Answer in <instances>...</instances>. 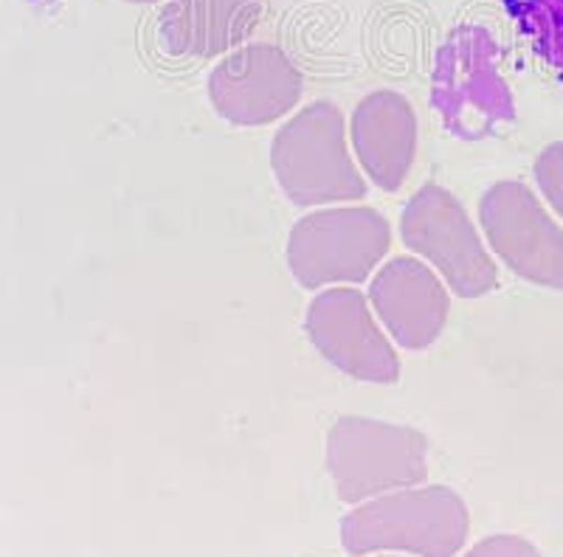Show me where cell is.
Wrapping results in <instances>:
<instances>
[{"mask_svg":"<svg viewBox=\"0 0 563 557\" xmlns=\"http://www.w3.org/2000/svg\"><path fill=\"white\" fill-rule=\"evenodd\" d=\"M128 3H158V0H128Z\"/></svg>","mask_w":563,"mask_h":557,"instance_id":"cell-16","label":"cell"},{"mask_svg":"<svg viewBox=\"0 0 563 557\" xmlns=\"http://www.w3.org/2000/svg\"><path fill=\"white\" fill-rule=\"evenodd\" d=\"M471 532V515L451 487H404L358 504L341 521L350 555L456 557Z\"/></svg>","mask_w":563,"mask_h":557,"instance_id":"cell-1","label":"cell"},{"mask_svg":"<svg viewBox=\"0 0 563 557\" xmlns=\"http://www.w3.org/2000/svg\"><path fill=\"white\" fill-rule=\"evenodd\" d=\"M305 90L299 68L271 43L240 45L211 71L209 97L225 122L271 124L296 108Z\"/></svg>","mask_w":563,"mask_h":557,"instance_id":"cell-8","label":"cell"},{"mask_svg":"<svg viewBox=\"0 0 563 557\" xmlns=\"http://www.w3.org/2000/svg\"><path fill=\"white\" fill-rule=\"evenodd\" d=\"M536 180L552 203V209L563 218V142L552 144V147L538 155Z\"/></svg>","mask_w":563,"mask_h":557,"instance_id":"cell-14","label":"cell"},{"mask_svg":"<svg viewBox=\"0 0 563 557\" xmlns=\"http://www.w3.org/2000/svg\"><path fill=\"white\" fill-rule=\"evenodd\" d=\"M462 557H541V552L521 535H490Z\"/></svg>","mask_w":563,"mask_h":557,"instance_id":"cell-15","label":"cell"},{"mask_svg":"<svg viewBox=\"0 0 563 557\" xmlns=\"http://www.w3.org/2000/svg\"><path fill=\"white\" fill-rule=\"evenodd\" d=\"M263 14L265 0H167L158 14V43L173 57H220L240 48Z\"/></svg>","mask_w":563,"mask_h":557,"instance_id":"cell-11","label":"cell"},{"mask_svg":"<svg viewBox=\"0 0 563 557\" xmlns=\"http://www.w3.org/2000/svg\"><path fill=\"white\" fill-rule=\"evenodd\" d=\"M487 243L521 279L563 290V231L525 183L501 180L479 203Z\"/></svg>","mask_w":563,"mask_h":557,"instance_id":"cell-7","label":"cell"},{"mask_svg":"<svg viewBox=\"0 0 563 557\" xmlns=\"http://www.w3.org/2000/svg\"><path fill=\"white\" fill-rule=\"evenodd\" d=\"M389 245L391 229L375 209H321L294 225L288 263L299 285L308 290L324 285H358L378 268Z\"/></svg>","mask_w":563,"mask_h":557,"instance_id":"cell-4","label":"cell"},{"mask_svg":"<svg viewBox=\"0 0 563 557\" xmlns=\"http://www.w3.org/2000/svg\"><path fill=\"white\" fill-rule=\"evenodd\" d=\"M352 144L361 167L384 192L406 183L417 155V115L395 90H375L352 113Z\"/></svg>","mask_w":563,"mask_h":557,"instance_id":"cell-12","label":"cell"},{"mask_svg":"<svg viewBox=\"0 0 563 557\" xmlns=\"http://www.w3.org/2000/svg\"><path fill=\"white\" fill-rule=\"evenodd\" d=\"M369 301L391 338L404 349H426L449 321L451 299L426 263L397 257L372 279Z\"/></svg>","mask_w":563,"mask_h":557,"instance_id":"cell-10","label":"cell"},{"mask_svg":"<svg viewBox=\"0 0 563 557\" xmlns=\"http://www.w3.org/2000/svg\"><path fill=\"white\" fill-rule=\"evenodd\" d=\"M308 335L316 349L350 378L395 383L400 375V360L358 290L333 288L316 296L308 310Z\"/></svg>","mask_w":563,"mask_h":557,"instance_id":"cell-9","label":"cell"},{"mask_svg":"<svg viewBox=\"0 0 563 557\" xmlns=\"http://www.w3.org/2000/svg\"><path fill=\"white\" fill-rule=\"evenodd\" d=\"M271 167L296 205L346 203L366 192L346 149L344 115L333 102L308 104L276 133Z\"/></svg>","mask_w":563,"mask_h":557,"instance_id":"cell-2","label":"cell"},{"mask_svg":"<svg viewBox=\"0 0 563 557\" xmlns=\"http://www.w3.org/2000/svg\"><path fill=\"white\" fill-rule=\"evenodd\" d=\"M431 97L462 138L485 135L512 115L510 93L496 71V43L485 29L460 26L442 45Z\"/></svg>","mask_w":563,"mask_h":557,"instance_id":"cell-6","label":"cell"},{"mask_svg":"<svg viewBox=\"0 0 563 557\" xmlns=\"http://www.w3.org/2000/svg\"><path fill=\"white\" fill-rule=\"evenodd\" d=\"M327 470L346 504L417 487L429 476V439L406 425L344 416L327 436Z\"/></svg>","mask_w":563,"mask_h":557,"instance_id":"cell-3","label":"cell"},{"mask_svg":"<svg viewBox=\"0 0 563 557\" xmlns=\"http://www.w3.org/2000/svg\"><path fill=\"white\" fill-rule=\"evenodd\" d=\"M400 231L406 248L429 259L462 299H479L496 288V265L449 189L437 183L422 186L406 203Z\"/></svg>","mask_w":563,"mask_h":557,"instance_id":"cell-5","label":"cell"},{"mask_svg":"<svg viewBox=\"0 0 563 557\" xmlns=\"http://www.w3.org/2000/svg\"><path fill=\"white\" fill-rule=\"evenodd\" d=\"M501 7L536 57L563 77V0H501Z\"/></svg>","mask_w":563,"mask_h":557,"instance_id":"cell-13","label":"cell"},{"mask_svg":"<svg viewBox=\"0 0 563 557\" xmlns=\"http://www.w3.org/2000/svg\"><path fill=\"white\" fill-rule=\"evenodd\" d=\"M378 557H406V555H378Z\"/></svg>","mask_w":563,"mask_h":557,"instance_id":"cell-17","label":"cell"}]
</instances>
